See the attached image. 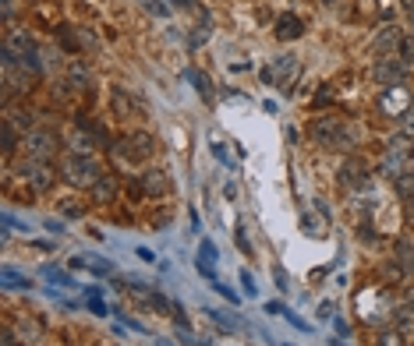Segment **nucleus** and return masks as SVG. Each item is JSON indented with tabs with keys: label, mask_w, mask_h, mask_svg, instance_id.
<instances>
[{
	"label": "nucleus",
	"mask_w": 414,
	"mask_h": 346,
	"mask_svg": "<svg viewBox=\"0 0 414 346\" xmlns=\"http://www.w3.org/2000/svg\"><path fill=\"white\" fill-rule=\"evenodd\" d=\"M61 173H64V181H68L71 188H92V184L103 177L99 163H96L89 152H71V156H64Z\"/></svg>",
	"instance_id": "nucleus-1"
},
{
	"label": "nucleus",
	"mask_w": 414,
	"mask_h": 346,
	"mask_svg": "<svg viewBox=\"0 0 414 346\" xmlns=\"http://www.w3.org/2000/svg\"><path fill=\"white\" fill-rule=\"evenodd\" d=\"M312 138H316L319 145H326V149H354V145H357V131L347 128V124L337 121V117H319V121L312 124Z\"/></svg>",
	"instance_id": "nucleus-2"
},
{
	"label": "nucleus",
	"mask_w": 414,
	"mask_h": 346,
	"mask_svg": "<svg viewBox=\"0 0 414 346\" xmlns=\"http://www.w3.org/2000/svg\"><path fill=\"white\" fill-rule=\"evenodd\" d=\"M114 152L121 156V159H128V163H145L152 152H156V142H152V135H145V131H131V135H124L117 145H114Z\"/></svg>",
	"instance_id": "nucleus-3"
},
{
	"label": "nucleus",
	"mask_w": 414,
	"mask_h": 346,
	"mask_svg": "<svg viewBox=\"0 0 414 346\" xmlns=\"http://www.w3.org/2000/svg\"><path fill=\"white\" fill-rule=\"evenodd\" d=\"M22 145H25V152H29L32 163H50V159L57 156V149H61V138H57L54 131L39 128V131H29Z\"/></svg>",
	"instance_id": "nucleus-4"
},
{
	"label": "nucleus",
	"mask_w": 414,
	"mask_h": 346,
	"mask_svg": "<svg viewBox=\"0 0 414 346\" xmlns=\"http://www.w3.org/2000/svg\"><path fill=\"white\" fill-rule=\"evenodd\" d=\"M297 75H301V61L294 53H280L276 61H273V78H276V89L287 96V92H294V82H297Z\"/></svg>",
	"instance_id": "nucleus-5"
},
{
	"label": "nucleus",
	"mask_w": 414,
	"mask_h": 346,
	"mask_svg": "<svg viewBox=\"0 0 414 346\" xmlns=\"http://www.w3.org/2000/svg\"><path fill=\"white\" fill-rule=\"evenodd\" d=\"M22 177L32 184V191H39V195H46V191H54V181H57V173L50 170L46 163H29V166H22Z\"/></svg>",
	"instance_id": "nucleus-6"
},
{
	"label": "nucleus",
	"mask_w": 414,
	"mask_h": 346,
	"mask_svg": "<svg viewBox=\"0 0 414 346\" xmlns=\"http://www.w3.org/2000/svg\"><path fill=\"white\" fill-rule=\"evenodd\" d=\"M407 110H411V96H407L400 85L383 89V96H379V113H386V117H404Z\"/></svg>",
	"instance_id": "nucleus-7"
},
{
	"label": "nucleus",
	"mask_w": 414,
	"mask_h": 346,
	"mask_svg": "<svg viewBox=\"0 0 414 346\" xmlns=\"http://www.w3.org/2000/svg\"><path fill=\"white\" fill-rule=\"evenodd\" d=\"M57 43L68 50V53H82V50H96V39L85 32V29H71V25H61L57 29Z\"/></svg>",
	"instance_id": "nucleus-8"
},
{
	"label": "nucleus",
	"mask_w": 414,
	"mask_h": 346,
	"mask_svg": "<svg viewBox=\"0 0 414 346\" xmlns=\"http://www.w3.org/2000/svg\"><path fill=\"white\" fill-rule=\"evenodd\" d=\"M340 184H343V188H354V191L365 188V184H369V166H365V159H357V156L347 159V163L340 166Z\"/></svg>",
	"instance_id": "nucleus-9"
},
{
	"label": "nucleus",
	"mask_w": 414,
	"mask_h": 346,
	"mask_svg": "<svg viewBox=\"0 0 414 346\" xmlns=\"http://www.w3.org/2000/svg\"><path fill=\"white\" fill-rule=\"evenodd\" d=\"M372 75H376V82H379L383 89H393V85H400V82L407 78V64H404V61H379Z\"/></svg>",
	"instance_id": "nucleus-10"
},
{
	"label": "nucleus",
	"mask_w": 414,
	"mask_h": 346,
	"mask_svg": "<svg viewBox=\"0 0 414 346\" xmlns=\"http://www.w3.org/2000/svg\"><path fill=\"white\" fill-rule=\"evenodd\" d=\"M138 188H142V195H145V198H163V195L170 191V177H167L163 170H145Z\"/></svg>",
	"instance_id": "nucleus-11"
},
{
	"label": "nucleus",
	"mask_w": 414,
	"mask_h": 346,
	"mask_svg": "<svg viewBox=\"0 0 414 346\" xmlns=\"http://www.w3.org/2000/svg\"><path fill=\"white\" fill-rule=\"evenodd\" d=\"M273 36H276L280 43H294V39L304 36V22H301L297 15H280L276 25H273Z\"/></svg>",
	"instance_id": "nucleus-12"
},
{
	"label": "nucleus",
	"mask_w": 414,
	"mask_h": 346,
	"mask_svg": "<svg viewBox=\"0 0 414 346\" xmlns=\"http://www.w3.org/2000/svg\"><path fill=\"white\" fill-rule=\"evenodd\" d=\"M117 198V181L110 177V173H103V177L92 184V202L96 205H110Z\"/></svg>",
	"instance_id": "nucleus-13"
},
{
	"label": "nucleus",
	"mask_w": 414,
	"mask_h": 346,
	"mask_svg": "<svg viewBox=\"0 0 414 346\" xmlns=\"http://www.w3.org/2000/svg\"><path fill=\"white\" fill-rule=\"evenodd\" d=\"M400 29L397 25H383V32L376 36V43H372V50L376 53H390V50H400Z\"/></svg>",
	"instance_id": "nucleus-14"
},
{
	"label": "nucleus",
	"mask_w": 414,
	"mask_h": 346,
	"mask_svg": "<svg viewBox=\"0 0 414 346\" xmlns=\"http://www.w3.org/2000/svg\"><path fill=\"white\" fill-rule=\"evenodd\" d=\"M390 159H397V163L414 159V138H407V135H393V138H390Z\"/></svg>",
	"instance_id": "nucleus-15"
},
{
	"label": "nucleus",
	"mask_w": 414,
	"mask_h": 346,
	"mask_svg": "<svg viewBox=\"0 0 414 346\" xmlns=\"http://www.w3.org/2000/svg\"><path fill=\"white\" fill-rule=\"evenodd\" d=\"M393 329L400 336H414V304H404L393 311Z\"/></svg>",
	"instance_id": "nucleus-16"
},
{
	"label": "nucleus",
	"mask_w": 414,
	"mask_h": 346,
	"mask_svg": "<svg viewBox=\"0 0 414 346\" xmlns=\"http://www.w3.org/2000/svg\"><path fill=\"white\" fill-rule=\"evenodd\" d=\"M110 106H114V113H117V121H128L131 113H135V103L128 99L124 89H110Z\"/></svg>",
	"instance_id": "nucleus-17"
},
{
	"label": "nucleus",
	"mask_w": 414,
	"mask_h": 346,
	"mask_svg": "<svg viewBox=\"0 0 414 346\" xmlns=\"http://www.w3.org/2000/svg\"><path fill=\"white\" fill-rule=\"evenodd\" d=\"M71 265H75V269H89V272H96V276H110V272H114L110 262H99L96 255H78V258H71Z\"/></svg>",
	"instance_id": "nucleus-18"
},
{
	"label": "nucleus",
	"mask_w": 414,
	"mask_h": 346,
	"mask_svg": "<svg viewBox=\"0 0 414 346\" xmlns=\"http://www.w3.org/2000/svg\"><path fill=\"white\" fill-rule=\"evenodd\" d=\"M4 286H8V290H29L32 279H29V276H22L15 265H4Z\"/></svg>",
	"instance_id": "nucleus-19"
},
{
	"label": "nucleus",
	"mask_w": 414,
	"mask_h": 346,
	"mask_svg": "<svg viewBox=\"0 0 414 346\" xmlns=\"http://www.w3.org/2000/svg\"><path fill=\"white\" fill-rule=\"evenodd\" d=\"M0 142H4V156H11V152L18 149V128H15L11 121L0 124Z\"/></svg>",
	"instance_id": "nucleus-20"
},
{
	"label": "nucleus",
	"mask_w": 414,
	"mask_h": 346,
	"mask_svg": "<svg viewBox=\"0 0 414 346\" xmlns=\"http://www.w3.org/2000/svg\"><path fill=\"white\" fill-rule=\"evenodd\" d=\"M393 188H397V195L407 202V198H414V170H404L400 177L393 181Z\"/></svg>",
	"instance_id": "nucleus-21"
},
{
	"label": "nucleus",
	"mask_w": 414,
	"mask_h": 346,
	"mask_svg": "<svg viewBox=\"0 0 414 346\" xmlns=\"http://www.w3.org/2000/svg\"><path fill=\"white\" fill-rule=\"evenodd\" d=\"M188 82L198 89V96H202V99H213V82L205 78L202 71H195V68H191V71H188Z\"/></svg>",
	"instance_id": "nucleus-22"
},
{
	"label": "nucleus",
	"mask_w": 414,
	"mask_h": 346,
	"mask_svg": "<svg viewBox=\"0 0 414 346\" xmlns=\"http://www.w3.org/2000/svg\"><path fill=\"white\" fill-rule=\"evenodd\" d=\"M397 262L404 265V272H414V244L411 241H397Z\"/></svg>",
	"instance_id": "nucleus-23"
},
{
	"label": "nucleus",
	"mask_w": 414,
	"mask_h": 346,
	"mask_svg": "<svg viewBox=\"0 0 414 346\" xmlns=\"http://www.w3.org/2000/svg\"><path fill=\"white\" fill-rule=\"evenodd\" d=\"M138 4H142V11H149L152 18H167V15H170V8L163 4V0H138Z\"/></svg>",
	"instance_id": "nucleus-24"
},
{
	"label": "nucleus",
	"mask_w": 414,
	"mask_h": 346,
	"mask_svg": "<svg viewBox=\"0 0 414 346\" xmlns=\"http://www.w3.org/2000/svg\"><path fill=\"white\" fill-rule=\"evenodd\" d=\"M397 61H404V64H414V36H404V39H400Z\"/></svg>",
	"instance_id": "nucleus-25"
},
{
	"label": "nucleus",
	"mask_w": 414,
	"mask_h": 346,
	"mask_svg": "<svg viewBox=\"0 0 414 346\" xmlns=\"http://www.w3.org/2000/svg\"><path fill=\"white\" fill-rule=\"evenodd\" d=\"M205 39H209V22H202V25L188 36V46H191V50H198V46H205Z\"/></svg>",
	"instance_id": "nucleus-26"
},
{
	"label": "nucleus",
	"mask_w": 414,
	"mask_h": 346,
	"mask_svg": "<svg viewBox=\"0 0 414 346\" xmlns=\"http://www.w3.org/2000/svg\"><path fill=\"white\" fill-rule=\"evenodd\" d=\"M68 75H71V82H75V85H82V89H89V85H92V78H89V71H85V68H82L78 61H75V64L68 68Z\"/></svg>",
	"instance_id": "nucleus-27"
},
{
	"label": "nucleus",
	"mask_w": 414,
	"mask_h": 346,
	"mask_svg": "<svg viewBox=\"0 0 414 346\" xmlns=\"http://www.w3.org/2000/svg\"><path fill=\"white\" fill-rule=\"evenodd\" d=\"M379 346H404V336L397 329H383L379 332Z\"/></svg>",
	"instance_id": "nucleus-28"
},
{
	"label": "nucleus",
	"mask_w": 414,
	"mask_h": 346,
	"mask_svg": "<svg viewBox=\"0 0 414 346\" xmlns=\"http://www.w3.org/2000/svg\"><path fill=\"white\" fill-rule=\"evenodd\" d=\"M8 121H11L15 128L25 131V128H32V113H8Z\"/></svg>",
	"instance_id": "nucleus-29"
},
{
	"label": "nucleus",
	"mask_w": 414,
	"mask_h": 346,
	"mask_svg": "<svg viewBox=\"0 0 414 346\" xmlns=\"http://www.w3.org/2000/svg\"><path fill=\"white\" fill-rule=\"evenodd\" d=\"M145 301H149V304H152V308H156V311H167V308H170V304H167V297H163V294H152V290H149V294H145Z\"/></svg>",
	"instance_id": "nucleus-30"
},
{
	"label": "nucleus",
	"mask_w": 414,
	"mask_h": 346,
	"mask_svg": "<svg viewBox=\"0 0 414 346\" xmlns=\"http://www.w3.org/2000/svg\"><path fill=\"white\" fill-rule=\"evenodd\" d=\"M400 128H404V135H407V138H414V110H407L404 117H400Z\"/></svg>",
	"instance_id": "nucleus-31"
},
{
	"label": "nucleus",
	"mask_w": 414,
	"mask_h": 346,
	"mask_svg": "<svg viewBox=\"0 0 414 346\" xmlns=\"http://www.w3.org/2000/svg\"><path fill=\"white\" fill-rule=\"evenodd\" d=\"M301 226H304V234H312V237H323V230H319V223H316L312 216H304V219H301Z\"/></svg>",
	"instance_id": "nucleus-32"
},
{
	"label": "nucleus",
	"mask_w": 414,
	"mask_h": 346,
	"mask_svg": "<svg viewBox=\"0 0 414 346\" xmlns=\"http://www.w3.org/2000/svg\"><path fill=\"white\" fill-rule=\"evenodd\" d=\"M202 262H209V265H213V262H220V258H216V248H213L209 241H202Z\"/></svg>",
	"instance_id": "nucleus-33"
},
{
	"label": "nucleus",
	"mask_w": 414,
	"mask_h": 346,
	"mask_svg": "<svg viewBox=\"0 0 414 346\" xmlns=\"http://www.w3.org/2000/svg\"><path fill=\"white\" fill-rule=\"evenodd\" d=\"M213 290H216V294H223V297H227V301H230V304H237V294H234V290H230V286H223V283H220V279H216V283H213Z\"/></svg>",
	"instance_id": "nucleus-34"
},
{
	"label": "nucleus",
	"mask_w": 414,
	"mask_h": 346,
	"mask_svg": "<svg viewBox=\"0 0 414 346\" xmlns=\"http://www.w3.org/2000/svg\"><path fill=\"white\" fill-rule=\"evenodd\" d=\"M280 315H283V318H287V322H290L294 329H301V332H308V325H304V322H301V318H297L294 311H287V308H280Z\"/></svg>",
	"instance_id": "nucleus-35"
},
{
	"label": "nucleus",
	"mask_w": 414,
	"mask_h": 346,
	"mask_svg": "<svg viewBox=\"0 0 414 346\" xmlns=\"http://www.w3.org/2000/svg\"><path fill=\"white\" fill-rule=\"evenodd\" d=\"M177 339H181V343H184V346H205V343H202V339H198V336H191V332H188V329H181V332H177Z\"/></svg>",
	"instance_id": "nucleus-36"
},
{
	"label": "nucleus",
	"mask_w": 414,
	"mask_h": 346,
	"mask_svg": "<svg viewBox=\"0 0 414 346\" xmlns=\"http://www.w3.org/2000/svg\"><path fill=\"white\" fill-rule=\"evenodd\" d=\"M390 4H393V0H379V18H383V22L393 18V8H390Z\"/></svg>",
	"instance_id": "nucleus-37"
},
{
	"label": "nucleus",
	"mask_w": 414,
	"mask_h": 346,
	"mask_svg": "<svg viewBox=\"0 0 414 346\" xmlns=\"http://www.w3.org/2000/svg\"><path fill=\"white\" fill-rule=\"evenodd\" d=\"M326 103H333V92H330V85H323V92L316 96V106H326Z\"/></svg>",
	"instance_id": "nucleus-38"
},
{
	"label": "nucleus",
	"mask_w": 414,
	"mask_h": 346,
	"mask_svg": "<svg viewBox=\"0 0 414 346\" xmlns=\"http://www.w3.org/2000/svg\"><path fill=\"white\" fill-rule=\"evenodd\" d=\"M237 248H241L244 255H251V244H248V237H244V230H237Z\"/></svg>",
	"instance_id": "nucleus-39"
},
{
	"label": "nucleus",
	"mask_w": 414,
	"mask_h": 346,
	"mask_svg": "<svg viewBox=\"0 0 414 346\" xmlns=\"http://www.w3.org/2000/svg\"><path fill=\"white\" fill-rule=\"evenodd\" d=\"M241 283H244V290H248V294H251V297H255V279H251V276H248V272H241Z\"/></svg>",
	"instance_id": "nucleus-40"
},
{
	"label": "nucleus",
	"mask_w": 414,
	"mask_h": 346,
	"mask_svg": "<svg viewBox=\"0 0 414 346\" xmlns=\"http://www.w3.org/2000/svg\"><path fill=\"white\" fill-rule=\"evenodd\" d=\"M4 346H18V336H15V329H4Z\"/></svg>",
	"instance_id": "nucleus-41"
},
{
	"label": "nucleus",
	"mask_w": 414,
	"mask_h": 346,
	"mask_svg": "<svg viewBox=\"0 0 414 346\" xmlns=\"http://www.w3.org/2000/svg\"><path fill=\"white\" fill-rule=\"evenodd\" d=\"M15 18V0H4V22Z\"/></svg>",
	"instance_id": "nucleus-42"
},
{
	"label": "nucleus",
	"mask_w": 414,
	"mask_h": 346,
	"mask_svg": "<svg viewBox=\"0 0 414 346\" xmlns=\"http://www.w3.org/2000/svg\"><path fill=\"white\" fill-rule=\"evenodd\" d=\"M138 258H142V262H156V255H152L149 248H138Z\"/></svg>",
	"instance_id": "nucleus-43"
},
{
	"label": "nucleus",
	"mask_w": 414,
	"mask_h": 346,
	"mask_svg": "<svg viewBox=\"0 0 414 346\" xmlns=\"http://www.w3.org/2000/svg\"><path fill=\"white\" fill-rule=\"evenodd\" d=\"M273 279H276V286H280V290H287V276H283V272H280V269H276V272H273Z\"/></svg>",
	"instance_id": "nucleus-44"
},
{
	"label": "nucleus",
	"mask_w": 414,
	"mask_h": 346,
	"mask_svg": "<svg viewBox=\"0 0 414 346\" xmlns=\"http://www.w3.org/2000/svg\"><path fill=\"white\" fill-rule=\"evenodd\" d=\"M213 152H216V156H220V159H223V163H227V149H223V145H220V142H213Z\"/></svg>",
	"instance_id": "nucleus-45"
},
{
	"label": "nucleus",
	"mask_w": 414,
	"mask_h": 346,
	"mask_svg": "<svg viewBox=\"0 0 414 346\" xmlns=\"http://www.w3.org/2000/svg\"><path fill=\"white\" fill-rule=\"evenodd\" d=\"M407 223L414 226V198H407Z\"/></svg>",
	"instance_id": "nucleus-46"
},
{
	"label": "nucleus",
	"mask_w": 414,
	"mask_h": 346,
	"mask_svg": "<svg viewBox=\"0 0 414 346\" xmlns=\"http://www.w3.org/2000/svg\"><path fill=\"white\" fill-rule=\"evenodd\" d=\"M330 346H343V343H337V339H333V343H330Z\"/></svg>",
	"instance_id": "nucleus-47"
}]
</instances>
